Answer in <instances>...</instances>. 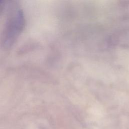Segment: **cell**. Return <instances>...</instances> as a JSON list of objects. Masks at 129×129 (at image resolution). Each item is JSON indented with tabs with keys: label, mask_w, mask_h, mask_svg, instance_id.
I'll use <instances>...</instances> for the list:
<instances>
[{
	"label": "cell",
	"mask_w": 129,
	"mask_h": 129,
	"mask_svg": "<svg viewBox=\"0 0 129 129\" xmlns=\"http://www.w3.org/2000/svg\"><path fill=\"white\" fill-rule=\"evenodd\" d=\"M11 7L0 39L1 47L5 50L10 49L13 46L25 26V19L22 10L15 5Z\"/></svg>",
	"instance_id": "1"
},
{
	"label": "cell",
	"mask_w": 129,
	"mask_h": 129,
	"mask_svg": "<svg viewBox=\"0 0 129 129\" xmlns=\"http://www.w3.org/2000/svg\"><path fill=\"white\" fill-rule=\"evenodd\" d=\"M6 7V1L0 0V15L3 13Z\"/></svg>",
	"instance_id": "2"
}]
</instances>
